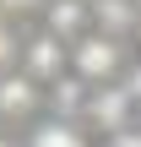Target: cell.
I'll list each match as a JSON object with an SVG mask.
<instances>
[{"label": "cell", "mask_w": 141, "mask_h": 147, "mask_svg": "<svg viewBox=\"0 0 141 147\" xmlns=\"http://www.w3.org/2000/svg\"><path fill=\"white\" fill-rule=\"evenodd\" d=\"M71 71L82 76V82H114L120 71H125V44L120 38H109V33H87V38H76L71 44Z\"/></svg>", "instance_id": "1"}, {"label": "cell", "mask_w": 141, "mask_h": 147, "mask_svg": "<svg viewBox=\"0 0 141 147\" xmlns=\"http://www.w3.org/2000/svg\"><path fill=\"white\" fill-rule=\"evenodd\" d=\"M130 115H136V98H130V87L120 82H109V87H98L92 98H87V120L103 131V136H120V131H130Z\"/></svg>", "instance_id": "2"}, {"label": "cell", "mask_w": 141, "mask_h": 147, "mask_svg": "<svg viewBox=\"0 0 141 147\" xmlns=\"http://www.w3.org/2000/svg\"><path fill=\"white\" fill-rule=\"evenodd\" d=\"M22 60H27V76H33V82H60V76L71 71V44L54 38V33H38V38L22 49Z\"/></svg>", "instance_id": "3"}, {"label": "cell", "mask_w": 141, "mask_h": 147, "mask_svg": "<svg viewBox=\"0 0 141 147\" xmlns=\"http://www.w3.org/2000/svg\"><path fill=\"white\" fill-rule=\"evenodd\" d=\"M87 22H92V5L87 0H49L43 5V33H54L65 44L87 38Z\"/></svg>", "instance_id": "4"}, {"label": "cell", "mask_w": 141, "mask_h": 147, "mask_svg": "<svg viewBox=\"0 0 141 147\" xmlns=\"http://www.w3.org/2000/svg\"><path fill=\"white\" fill-rule=\"evenodd\" d=\"M38 109V82L27 71H0V120H27Z\"/></svg>", "instance_id": "5"}, {"label": "cell", "mask_w": 141, "mask_h": 147, "mask_svg": "<svg viewBox=\"0 0 141 147\" xmlns=\"http://www.w3.org/2000/svg\"><path fill=\"white\" fill-rule=\"evenodd\" d=\"M141 27V5L136 0H92V33H109V38H125Z\"/></svg>", "instance_id": "6"}, {"label": "cell", "mask_w": 141, "mask_h": 147, "mask_svg": "<svg viewBox=\"0 0 141 147\" xmlns=\"http://www.w3.org/2000/svg\"><path fill=\"white\" fill-rule=\"evenodd\" d=\"M87 87H92V82H82L76 71H71V76H60V82H54V93H49L54 120H65V115H87V98H92Z\"/></svg>", "instance_id": "7"}, {"label": "cell", "mask_w": 141, "mask_h": 147, "mask_svg": "<svg viewBox=\"0 0 141 147\" xmlns=\"http://www.w3.org/2000/svg\"><path fill=\"white\" fill-rule=\"evenodd\" d=\"M27 147H87V142H82V131H76L71 120H43Z\"/></svg>", "instance_id": "8"}, {"label": "cell", "mask_w": 141, "mask_h": 147, "mask_svg": "<svg viewBox=\"0 0 141 147\" xmlns=\"http://www.w3.org/2000/svg\"><path fill=\"white\" fill-rule=\"evenodd\" d=\"M11 60H16V33L0 22V71H11Z\"/></svg>", "instance_id": "9"}, {"label": "cell", "mask_w": 141, "mask_h": 147, "mask_svg": "<svg viewBox=\"0 0 141 147\" xmlns=\"http://www.w3.org/2000/svg\"><path fill=\"white\" fill-rule=\"evenodd\" d=\"M49 0H0V16H22V11H43Z\"/></svg>", "instance_id": "10"}, {"label": "cell", "mask_w": 141, "mask_h": 147, "mask_svg": "<svg viewBox=\"0 0 141 147\" xmlns=\"http://www.w3.org/2000/svg\"><path fill=\"white\" fill-rule=\"evenodd\" d=\"M109 147H141V125H130V131H120V136H109Z\"/></svg>", "instance_id": "11"}, {"label": "cell", "mask_w": 141, "mask_h": 147, "mask_svg": "<svg viewBox=\"0 0 141 147\" xmlns=\"http://www.w3.org/2000/svg\"><path fill=\"white\" fill-rule=\"evenodd\" d=\"M0 147H11V142H5V136H0Z\"/></svg>", "instance_id": "12"}, {"label": "cell", "mask_w": 141, "mask_h": 147, "mask_svg": "<svg viewBox=\"0 0 141 147\" xmlns=\"http://www.w3.org/2000/svg\"><path fill=\"white\" fill-rule=\"evenodd\" d=\"M136 44H141V27H136Z\"/></svg>", "instance_id": "13"}, {"label": "cell", "mask_w": 141, "mask_h": 147, "mask_svg": "<svg viewBox=\"0 0 141 147\" xmlns=\"http://www.w3.org/2000/svg\"><path fill=\"white\" fill-rule=\"evenodd\" d=\"M136 115H141V104H136Z\"/></svg>", "instance_id": "14"}, {"label": "cell", "mask_w": 141, "mask_h": 147, "mask_svg": "<svg viewBox=\"0 0 141 147\" xmlns=\"http://www.w3.org/2000/svg\"><path fill=\"white\" fill-rule=\"evenodd\" d=\"M136 5H141V0H136Z\"/></svg>", "instance_id": "15"}]
</instances>
